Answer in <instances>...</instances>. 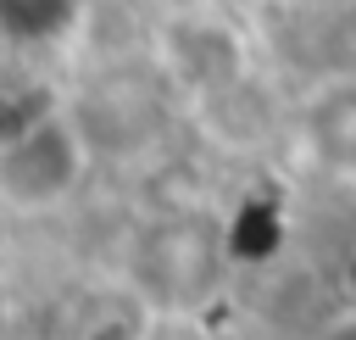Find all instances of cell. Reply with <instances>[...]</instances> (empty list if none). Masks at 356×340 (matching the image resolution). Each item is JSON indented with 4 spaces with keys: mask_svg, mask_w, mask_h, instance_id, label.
<instances>
[{
    "mask_svg": "<svg viewBox=\"0 0 356 340\" xmlns=\"http://www.w3.org/2000/svg\"><path fill=\"white\" fill-rule=\"evenodd\" d=\"M122 279L156 307V318L211 307L228 279V251H222L217 217L211 212H167V217L145 223L128 251Z\"/></svg>",
    "mask_w": 356,
    "mask_h": 340,
    "instance_id": "obj_1",
    "label": "cell"
},
{
    "mask_svg": "<svg viewBox=\"0 0 356 340\" xmlns=\"http://www.w3.org/2000/svg\"><path fill=\"white\" fill-rule=\"evenodd\" d=\"M150 318L156 307L128 284H89L83 295L67 301V318H61V340H145L150 334Z\"/></svg>",
    "mask_w": 356,
    "mask_h": 340,
    "instance_id": "obj_4",
    "label": "cell"
},
{
    "mask_svg": "<svg viewBox=\"0 0 356 340\" xmlns=\"http://www.w3.org/2000/svg\"><path fill=\"white\" fill-rule=\"evenodd\" d=\"M317 340H356V312H345V318H334Z\"/></svg>",
    "mask_w": 356,
    "mask_h": 340,
    "instance_id": "obj_7",
    "label": "cell"
},
{
    "mask_svg": "<svg viewBox=\"0 0 356 340\" xmlns=\"http://www.w3.org/2000/svg\"><path fill=\"white\" fill-rule=\"evenodd\" d=\"M300 128L317 162L356 173V78H328L317 95H306Z\"/></svg>",
    "mask_w": 356,
    "mask_h": 340,
    "instance_id": "obj_5",
    "label": "cell"
},
{
    "mask_svg": "<svg viewBox=\"0 0 356 340\" xmlns=\"http://www.w3.org/2000/svg\"><path fill=\"white\" fill-rule=\"evenodd\" d=\"M72 11H78V0H0L11 39H56L72 22Z\"/></svg>",
    "mask_w": 356,
    "mask_h": 340,
    "instance_id": "obj_6",
    "label": "cell"
},
{
    "mask_svg": "<svg viewBox=\"0 0 356 340\" xmlns=\"http://www.w3.org/2000/svg\"><path fill=\"white\" fill-rule=\"evenodd\" d=\"M161 56H167V72L200 95H217L228 89L239 72H245V50L234 39L228 22H211V17H184L167 28L161 39Z\"/></svg>",
    "mask_w": 356,
    "mask_h": 340,
    "instance_id": "obj_3",
    "label": "cell"
},
{
    "mask_svg": "<svg viewBox=\"0 0 356 340\" xmlns=\"http://www.w3.org/2000/svg\"><path fill=\"white\" fill-rule=\"evenodd\" d=\"M89 162H95V139H89L83 117L33 111V117L11 123L0 139V201L17 217L56 212L89 178Z\"/></svg>",
    "mask_w": 356,
    "mask_h": 340,
    "instance_id": "obj_2",
    "label": "cell"
}]
</instances>
